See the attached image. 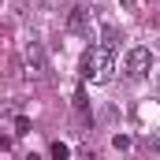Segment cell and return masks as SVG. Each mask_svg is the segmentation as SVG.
Returning a JSON list of instances; mask_svg holds the SVG:
<instances>
[{
    "label": "cell",
    "mask_w": 160,
    "mask_h": 160,
    "mask_svg": "<svg viewBox=\"0 0 160 160\" xmlns=\"http://www.w3.org/2000/svg\"><path fill=\"white\" fill-rule=\"evenodd\" d=\"M86 26H89V11H86V8H71V11H67V30L82 34Z\"/></svg>",
    "instance_id": "4"
},
{
    "label": "cell",
    "mask_w": 160,
    "mask_h": 160,
    "mask_svg": "<svg viewBox=\"0 0 160 160\" xmlns=\"http://www.w3.org/2000/svg\"><path fill=\"white\" fill-rule=\"evenodd\" d=\"M149 71H153V52L142 48V45L130 48V52H127V75H130V78H145Z\"/></svg>",
    "instance_id": "2"
},
{
    "label": "cell",
    "mask_w": 160,
    "mask_h": 160,
    "mask_svg": "<svg viewBox=\"0 0 160 160\" xmlns=\"http://www.w3.org/2000/svg\"><path fill=\"white\" fill-rule=\"evenodd\" d=\"M112 145H116V149H130V138H123V134H116V138H112Z\"/></svg>",
    "instance_id": "6"
},
{
    "label": "cell",
    "mask_w": 160,
    "mask_h": 160,
    "mask_svg": "<svg viewBox=\"0 0 160 160\" xmlns=\"http://www.w3.org/2000/svg\"><path fill=\"white\" fill-rule=\"evenodd\" d=\"M101 45H104V48H116V30H112V26H104V41H101Z\"/></svg>",
    "instance_id": "5"
},
{
    "label": "cell",
    "mask_w": 160,
    "mask_h": 160,
    "mask_svg": "<svg viewBox=\"0 0 160 160\" xmlns=\"http://www.w3.org/2000/svg\"><path fill=\"white\" fill-rule=\"evenodd\" d=\"M112 71H116V56H112V48L97 45V48H89V52L82 56V75H86L89 82H108Z\"/></svg>",
    "instance_id": "1"
},
{
    "label": "cell",
    "mask_w": 160,
    "mask_h": 160,
    "mask_svg": "<svg viewBox=\"0 0 160 160\" xmlns=\"http://www.w3.org/2000/svg\"><path fill=\"white\" fill-rule=\"evenodd\" d=\"M22 60H26V71L34 75V78H41L48 67H45V48H41L38 41H26V48H22Z\"/></svg>",
    "instance_id": "3"
}]
</instances>
